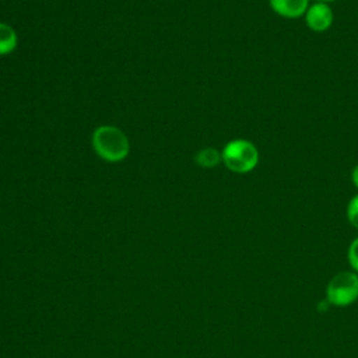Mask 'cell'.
<instances>
[{"label":"cell","instance_id":"5b68a950","mask_svg":"<svg viewBox=\"0 0 358 358\" xmlns=\"http://www.w3.org/2000/svg\"><path fill=\"white\" fill-rule=\"evenodd\" d=\"M271 10L282 18H299L305 15L309 0H268Z\"/></svg>","mask_w":358,"mask_h":358},{"label":"cell","instance_id":"8fae6325","mask_svg":"<svg viewBox=\"0 0 358 358\" xmlns=\"http://www.w3.org/2000/svg\"><path fill=\"white\" fill-rule=\"evenodd\" d=\"M315 1H322V3H330V1H334V0H315Z\"/></svg>","mask_w":358,"mask_h":358},{"label":"cell","instance_id":"30bf717a","mask_svg":"<svg viewBox=\"0 0 358 358\" xmlns=\"http://www.w3.org/2000/svg\"><path fill=\"white\" fill-rule=\"evenodd\" d=\"M351 180H352L354 186L358 189V164L351 171Z\"/></svg>","mask_w":358,"mask_h":358},{"label":"cell","instance_id":"8992f818","mask_svg":"<svg viewBox=\"0 0 358 358\" xmlns=\"http://www.w3.org/2000/svg\"><path fill=\"white\" fill-rule=\"evenodd\" d=\"M17 34L8 24L0 22V55H8L17 48Z\"/></svg>","mask_w":358,"mask_h":358},{"label":"cell","instance_id":"277c9868","mask_svg":"<svg viewBox=\"0 0 358 358\" xmlns=\"http://www.w3.org/2000/svg\"><path fill=\"white\" fill-rule=\"evenodd\" d=\"M334 20V14L331 7L327 3L315 1L309 4L305 13L306 27L313 32H324L327 31Z\"/></svg>","mask_w":358,"mask_h":358},{"label":"cell","instance_id":"3957f363","mask_svg":"<svg viewBox=\"0 0 358 358\" xmlns=\"http://www.w3.org/2000/svg\"><path fill=\"white\" fill-rule=\"evenodd\" d=\"M358 299V273L344 270L331 277L326 288V301L334 306H348Z\"/></svg>","mask_w":358,"mask_h":358},{"label":"cell","instance_id":"6da1fadb","mask_svg":"<svg viewBox=\"0 0 358 358\" xmlns=\"http://www.w3.org/2000/svg\"><path fill=\"white\" fill-rule=\"evenodd\" d=\"M95 152L108 162H119L129 155L127 136L115 126H99L92 133Z\"/></svg>","mask_w":358,"mask_h":358},{"label":"cell","instance_id":"9c48e42d","mask_svg":"<svg viewBox=\"0 0 358 358\" xmlns=\"http://www.w3.org/2000/svg\"><path fill=\"white\" fill-rule=\"evenodd\" d=\"M347 256H348V263H350V266L352 267V270H354L355 273H358V236L350 243Z\"/></svg>","mask_w":358,"mask_h":358},{"label":"cell","instance_id":"ba28073f","mask_svg":"<svg viewBox=\"0 0 358 358\" xmlns=\"http://www.w3.org/2000/svg\"><path fill=\"white\" fill-rule=\"evenodd\" d=\"M347 220L348 222L358 229V194L351 197V200L347 204Z\"/></svg>","mask_w":358,"mask_h":358},{"label":"cell","instance_id":"52a82bcc","mask_svg":"<svg viewBox=\"0 0 358 358\" xmlns=\"http://www.w3.org/2000/svg\"><path fill=\"white\" fill-rule=\"evenodd\" d=\"M194 159H196V164L203 168H214L222 161V157L218 150L208 147V148L200 150Z\"/></svg>","mask_w":358,"mask_h":358},{"label":"cell","instance_id":"7a4b0ae2","mask_svg":"<svg viewBox=\"0 0 358 358\" xmlns=\"http://www.w3.org/2000/svg\"><path fill=\"white\" fill-rule=\"evenodd\" d=\"M222 162L235 173H248L253 171L259 162L257 147L245 138H236L225 144L221 151Z\"/></svg>","mask_w":358,"mask_h":358}]
</instances>
